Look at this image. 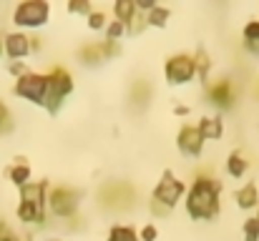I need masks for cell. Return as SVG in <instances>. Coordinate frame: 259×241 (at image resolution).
<instances>
[{
  "label": "cell",
  "instance_id": "obj_21",
  "mask_svg": "<svg viewBox=\"0 0 259 241\" xmlns=\"http://www.w3.org/2000/svg\"><path fill=\"white\" fill-rule=\"evenodd\" d=\"M106 241H141L139 239V231L134 226H126V224H116L108 229V236Z\"/></svg>",
  "mask_w": 259,
  "mask_h": 241
},
{
  "label": "cell",
  "instance_id": "obj_37",
  "mask_svg": "<svg viewBox=\"0 0 259 241\" xmlns=\"http://www.w3.org/2000/svg\"><path fill=\"white\" fill-rule=\"evenodd\" d=\"M0 56H3V35H0Z\"/></svg>",
  "mask_w": 259,
  "mask_h": 241
},
{
  "label": "cell",
  "instance_id": "obj_1",
  "mask_svg": "<svg viewBox=\"0 0 259 241\" xmlns=\"http://www.w3.org/2000/svg\"><path fill=\"white\" fill-rule=\"evenodd\" d=\"M184 209L194 221H214L222 211V181L209 173H196L191 186H186Z\"/></svg>",
  "mask_w": 259,
  "mask_h": 241
},
{
  "label": "cell",
  "instance_id": "obj_26",
  "mask_svg": "<svg viewBox=\"0 0 259 241\" xmlns=\"http://www.w3.org/2000/svg\"><path fill=\"white\" fill-rule=\"evenodd\" d=\"M242 234H244V241H259V224H257V219H254V216L244 219Z\"/></svg>",
  "mask_w": 259,
  "mask_h": 241
},
{
  "label": "cell",
  "instance_id": "obj_17",
  "mask_svg": "<svg viewBox=\"0 0 259 241\" xmlns=\"http://www.w3.org/2000/svg\"><path fill=\"white\" fill-rule=\"evenodd\" d=\"M191 58H194V68H196V78H199L201 83H204V85H206V83L211 80L209 76H211V68H214V63H211L209 53H206L204 48H199V51H196V53H194Z\"/></svg>",
  "mask_w": 259,
  "mask_h": 241
},
{
  "label": "cell",
  "instance_id": "obj_13",
  "mask_svg": "<svg viewBox=\"0 0 259 241\" xmlns=\"http://www.w3.org/2000/svg\"><path fill=\"white\" fill-rule=\"evenodd\" d=\"M199 133L204 141H219L224 136V118L217 113V116H201L199 123H196Z\"/></svg>",
  "mask_w": 259,
  "mask_h": 241
},
{
  "label": "cell",
  "instance_id": "obj_27",
  "mask_svg": "<svg viewBox=\"0 0 259 241\" xmlns=\"http://www.w3.org/2000/svg\"><path fill=\"white\" fill-rule=\"evenodd\" d=\"M101 48H103V58L106 61H116L121 56V43L118 40H101Z\"/></svg>",
  "mask_w": 259,
  "mask_h": 241
},
{
  "label": "cell",
  "instance_id": "obj_2",
  "mask_svg": "<svg viewBox=\"0 0 259 241\" xmlns=\"http://www.w3.org/2000/svg\"><path fill=\"white\" fill-rule=\"evenodd\" d=\"M46 80H48V88H46L43 108H46L51 116H56V113L63 108L66 98L73 93L76 83H73V76H71L63 66H53V68L46 73Z\"/></svg>",
  "mask_w": 259,
  "mask_h": 241
},
{
  "label": "cell",
  "instance_id": "obj_7",
  "mask_svg": "<svg viewBox=\"0 0 259 241\" xmlns=\"http://www.w3.org/2000/svg\"><path fill=\"white\" fill-rule=\"evenodd\" d=\"M164 76L169 85H186L196 78V68H194V58L191 53H174L164 63Z\"/></svg>",
  "mask_w": 259,
  "mask_h": 241
},
{
  "label": "cell",
  "instance_id": "obj_23",
  "mask_svg": "<svg viewBox=\"0 0 259 241\" xmlns=\"http://www.w3.org/2000/svg\"><path fill=\"white\" fill-rule=\"evenodd\" d=\"M13 113H10V108H8V103L0 98V133H10L13 131Z\"/></svg>",
  "mask_w": 259,
  "mask_h": 241
},
{
  "label": "cell",
  "instance_id": "obj_10",
  "mask_svg": "<svg viewBox=\"0 0 259 241\" xmlns=\"http://www.w3.org/2000/svg\"><path fill=\"white\" fill-rule=\"evenodd\" d=\"M3 56L10 61H23L30 56V35L23 30H13L3 35Z\"/></svg>",
  "mask_w": 259,
  "mask_h": 241
},
{
  "label": "cell",
  "instance_id": "obj_16",
  "mask_svg": "<svg viewBox=\"0 0 259 241\" xmlns=\"http://www.w3.org/2000/svg\"><path fill=\"white\" fill-rule=\"evenodd\" d=\"M242 45L249 56L259 58V20H249L242 30Z\"/></svg>",
  "mask_w": 259,
  "mask_h": 241
},
{
  "label": "cell",
  "instance_id": "obj_29",
  "mask_svg": "<svg viewBox=\"0 0 259 241\" xmlns=\"http://www.w3.org/2000/svg\"><path fill=\"white\" fill-rule=\"evenodd\" d=\"M139 239L141 241H156L159 239V226L156 224H144L139 229Z\"/></svg>",
  "mask_w": 259,
  "mask_h": 241
},
{
  "label": "cell",
  "instance_id": "obj_5",
  "mask_svg": "<svg viewBox=\"0 0 259 241\" xmlns=\"http://www.w3.org/2000/svg\"><path fill=\"white\" fill-rule=\"evenodd\" d=\"M184 196H186V183L174 173L171 168H164V173H161V178H159V183L151 194V201H156V204H161L164 209L171 211Z\"/></svg>",
  "mask_w": 259,
  "mask_h": 241
},
{
  "label": "cell",
  "instance_id": "obj_24",
  "mask_svg": "<svg viewBox=\"0 0 259 241\" xmlns=\"http://www.w3.org/2000/svg\"><path fill=\"white\" fill-rule=\"evenodd\" d=\"M66 8H68V13H71V15H91V13H93V5H91V3H88V0H68V5H66Z\"/></svg>",
  "mask_w": 259,
  "mask_h": 241
},
{
  "label": "cell",
  "instance_id": "obj_12",
  "mask_svg": "<svg viewBox=\"0 0 259 241\" xmlns=\"http://www.w3.org/2000/svg\"><path fill=\"white\" fill-rule=\"evenodd\" d=\"M234 201L242 211H254L259 209V186H257V178L254 181H247L244 186H239L234 191Z\"/></svg>",
  "mask_w": 259,
  "mask_h": 241
},
{
  "label": "cell",
  "instance_id": "obj_6",
  "mask_svg": "<svg viewBox=\"0 0 259 241\" xmlns=\"http://www.w3.org/2000/svg\"><path fill=\"white\" fill-rule=\"evenodd\" d=\"M46 88H48V80H46V73H35V71H28L25 76L15 80L13 85V93L33 106H43L46 101Z\"/></svg>",
  "mask_w": 259,
  "mask_h": 241
},
{
  "label": "cell",
  "instance_id": "obj_32",
  "mask_svg": "<svg viewBox=\"0 0 259 241\" xmlns=\"http://www.w3.org/2000/svg\"><path fill=\"white\" fill-rule=\"evenodd\" d=\"M134 3H136V10H144V15H146L149 10H154V8L159 5L156 0H134Z\"/></svg>",
  "mask_w": 259,
  "mask_h": 241
},
{
  "label": "cell",
  "instance_id": "obj_35",
  "mask_svg": "<svg viewBox=\"0 0 259 241\" xmlns=\"http://www.w3.org/2000/svg\"><path fill=\"white\" fill-rule=\"evenodd\" d=\"M15 241H35V236L30 231H20V234H15Z\"/></svg>",
  "mask_w": 259,
  "mask_h": 241
},
{
  "label": "cell",
  "instance_id": "obj_8",
  "mask_svg": "<svg viewBox=\"0 0 259 241\" xmlns=\"http://www.w3.org/2000/svg\"><path fill=\"white\" fill-rule=\"evenodd\" d=\"M204 93H206V101L217 108V111H232L234 103H237V88H234V80L222 76L217 80H209L204 85Z\"/></svg>",
  "mask_w": 259,
  "mask_h": 241
},
{
  "label": "cell",
  "instance_id": "obj_39",
  "mask_svg": "<svg viewBox=\"0 0 259 241\" xmlns=\"http://www.w3.org/2000/svg\"><path fill=\"white\" fill-rule=\"evenodd\" d=\"M51 241H61V239H51Z\"/></svg>",
  "mask_w": 259,
  "mask_h": 241
},
{
  "label": "cell",
  "instance_id": "obj_15",
  "mask_svg": "<svg viewBox=\"0 0 259 241\" xmlns=\"http://www.w3.org/2000/svg\"><path fill=\"white\" fill-rule=\"evenodd\" d=\"M247 171H249V159H247L239 149H234V151L227 156V173H229L232 178H244Z\"/></svg>",
  "mask_w": 259,
  "mask_h": 241
},
{
  "label": "cell",
  "instance_id": "obj_25",
  "mask_svg": "<svg viewBox=\"0 0 259 241\" xmlns=\"http://www.w3.org/2000/svg\"><path fill=\"white\" fill-rule=\"evenodd\" d=\"M86 20H88V30H106V25H108L103 10H93Z\"/></svg>",
  "mask_w": 259,
  "mask_h": 241
},
{
  "label": "cell",
  "instance_id": "obj_22",
  "mask_svg": "<svg viewBox=\"0 0 259 241\" xmlns=\"http://www.w3.org/2000/svg\"><path fill=\"white\" fill-rule=\"evenodd\" d=\"M106 38L103 40H121L123 35H126V25L123 23H118V20H108V25H106Z\"/></svg>",
  "mask_w": 259,
  "mask_h": 241
},
{
  "label": "cell",
  "instance_id": "obj_33",
  "mask_svg": "<svg viewBox=\"0 0 259 241\" xmlns=\"http://www.w3.org/2000/svg\"><path fill=\"white\" fill-rule=\"evenodd\" d=\"M43 51V38L40 35H30V53H40Z\"/></svg>",
  "mask_w": 259,
  "mask_h": 241
},
{
  "label": "cell",
  "instance_id": "obj_30",
  "mask_svg": "<svg viewBox=\"0 0 259 241\" xmlns=\"http://www.w3.org/2000/svg\"><path fill=\"white\" fill-rule=\"evenodd\" d=\"M8 73L13 76V78L18 80L20 76H25L28 73V66H25V61H10L8 63Z\"/></svg>",
  "mask_w": 259,
  "mask_h": 241
},
{
  "label": "cell",
  "instance_id": "obj_20",
  "mask_svg": "<svg viewBox=\"0 0 259 241\" xmlns=\"http://www.w3.org/2000/svg\"><path fill=\"white\" fill-rule=\"evenodd\" d=\"M144 18H146V25H149V28H166V23H169V18H171V10H169L166 5H156V8L149 10Z\"/></svg>",
  "mask_w": 259,
  "mask_h": 241
},
{
  "label": "cell",
  "instance_id": "obj_34",
  "mask_svg": "<svg viewBox=\"0 0 259 241\" xmlns=\"http://www.w3.org/2000/svg\"><path fill=\"white\" fill-rule=\"evenodd\" d=\"M149 209H151V214L154 216H169V209H164L161 204H156V201H151L149 204Z\"/></svg>",
  "mask_w": 259,
  "mask_h": 241
},
{
  "label": "cell",
  "instance_id": "obj_19",
  "mask_svg": "<svg viewBox=\"0 0 259 241\" xmlns=\"http://www.w3.org/2000/svg\"><path fill=\"white\" fill-rule=\"evenodd\" d=\"M136 13H139V10H136V3H134V0H116V3H113V15H116V20L123 23V25H128Z\"/></svg>",
  "mask_w": 259,
  "mask_h": 241
},
{
  "label": "cell",
  "instance_id": "obj_4",
  "mask_svg": "<svg viewBox=\"0 0 259 241\" xmlns=\"http://www.w3.org/2000/svg\"><path fill=\"white\" fill-rule=\"evenodd\" d=\"M78 204H81V191L71 188V186H51L48 196H46V209L58 216V219H73L78 214Z\"/></svg>",
  "mask_w": 259,
  "mask_h": 241
},
{
  "label": "cell",
  "instance_id": "obj_3",
  "mask_svg": "<svg viewBox=\"0 0 259 241\" xmlns=\"http://www.w3.org/2000/svg\"><path fill=\"white\" fill-rule=\"evenodd\" d=\"M51 20V5L46 0H23L13 10V25L23 30H38Z\"/></svg>",
  "mask_w": 259,
  "mask_h": 241
},
{
  "label": "cell",
  "instance_id": "obj_18",
  "mask_svg": "<svg viewBox=\"0 0 259 241\" xmlns=\"http://www.w3.org/2000/svg\"><path fill=\"white\" fill-rule=\"evenodd\" d=\"M78 61H81L83 66H96V63L106 61V58H103V48H101V43H86V45H81V51H78Z\"/></svg>",
  "mask_w": 259,
  "mask_h": 241
},
{
  "label": "cell",
  "instance_id": "obj_36",
  "mask_svg": "<svg viewBox=\"0 0 259 241\" xmlns=\"http://www.w3.org/2000/svg\"><path fill=\"white\" fill-rule=\"evenodd\" d=\"M174 113H176V116H189V106L176 103V106H174Z\"/></svg>",
  "mask_w": 259,
  "mask_h": 241
},
{
  "label": "cell",
  "instance_id": "obj_28",
  "mask_svg": "<svg viewBox=\"0 0 259 241\" xmlns=\"http://www.w3.org/2000/svg\"><path fill=\"white\" fill-rule=\"evenodd\" d=\"M146 28H149V25H146V18H144L141 13H136V15L131 18V23L126 25V33H128V35H139V33H144Z\"/></svg>",
  "mask_w": 259,
  "mask_h": 241
},
{
  "label": "cell",
  "instance_id": "obj_38",
  "mask_svg": "<svg viewBox=\"0 0 259 241\" xmlns=\"http://www.w3.org/2000/svg\"><path fill=\"white\" fill-rule=\"evenodd\" d=\"M254 219H257V224H259V209H257V216H254Z\"/></svg>",
  "mask_w": 259,
  "mask_h": 241
},
{
  "label": "cell",
  "instance_id": "obj_31",
  "mask_svg": "<svg viewBox=\"0 0 259 241\" xmlns=\"http://www.w3.org/2000/svg\"><path fill=\"white\" fill-rule=\"evenodd\" d=\"M0 241H15V231L8 226V221L0 219Z\"/></svg>",
  "mask_w": 259,
  "mask_h": 241
},
{
  "label": "cell",
  "instance_id": "obj_9",
  "mask_svg": "<svg viewBox=\"0 0 259 241\" xmlns=\"http://www.w3.org/2000/svg\"><path fill=\"white\" fill-rule=\"evenodd\" d=\"M204 138H201V133H199V128L196 126H191V123H184L181 128H179V133H176V146H179V151L186 156V159H199L201 154H204Z\"/></svg>",
  "mask_w": 259,
  "mask_h": 241
},
{
  "label": "cell",
  "instance_id": "obj_11",
  "mask_svg": "<svg viewBox=\"0 0 259 241\" xmlns=\"http://www.w3.org/2000/svg\"><path fill=\"white\" fill-rule=\"evenodd\" d=\"M48 188H51V183H48V181H28L25 186H20V188H18V196H20V201H18V204L33 206V209H38V211H48V209H46Z\"/></svg>",
  "mask_w": 259,
  "mask_h": 241
},
{
  "label": "cell",
  "instance_id": "obj_14",
  "mask_svg": "<svg viewBox=\"0 0 259 241\" xmlns=\"http://www.w3.org/2000/svg\"><path fill=\"white\" fill-rule=\"evenodd\" d=\"M5 176H8V181L13 183V186H25L28 181H30V176H33V171H30V166L25 163L23 156H18L13 166H8V171H5Z\"/></svg>",
  "mask_w": 259,
  "mask_h": 241
}]
</instances>
